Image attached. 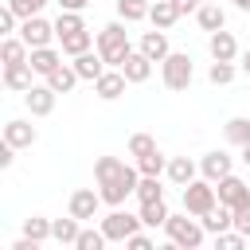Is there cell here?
Wrapping results in <instances>:
<instances>
[{
	"mask_svg": "<svg viewBox=\"0 0 250 250\" xmlns=\"http://www.w3.org/2000/svg\"><path fill=\"white\" fill-rule=\"evenodd\" d=\"M78 82H82V78H78V70H74L70 62H62L59 70H51V74H47V86H51L55 94H70Z\"/></svg>",
	"mask_w": 250,
	"mask_h": 250,
	"instance_id": "7402d4cb",
	"label": "cell"
},
{
	"mask_svg": "<svg viewBox=\"0 0 250 250\" xmlns=\"http://www.w3.org/2000/svg\"><path fill=\"white\" fill-rule=\"evenodd\" d=\"M23 234H27V238H35V242H47V238H51V219H43V215L23 219Z\"/></svg>",
	"mask_w": 250,
	"mask_h": 250,
	"instance_id": "836d02e7",
	"label": "cell"
},
{
	"mask_svg": "<svg viewBox=\"0 0 250 250\" xmlns=\"http://www.w3.org/2000/svg\"><path fill=\"white\" fill-rule=\"evenodd\" d=\"M160 78L168 90H188L191 78H195V66H191V55L188 51H172L164 62H160Z\"/></svg>",
	"mask_w": 250,
	"mask_h": 250,
	"instance_id": "3957f363",
	"label": "cell"
},
{
	"mask_svg": "<svg viewBox=\"0 0 250 250\" xmlns=\"http://www.w3.org/2000/svg\"><path fill=\"white\" fill-rule=\"evenodd\" d=\"M238 66H242V70L250 74V47H246V55H242V62H238Z\"/></svg>",
	"mask_w": 250,
	"mask_h": 250,
	"instance_id": "7dc6e473",
	"label": "cell"
},
{
	"mask_svg": "<svg viewBox=\"0 0 250 250\" xmlns=\"http://www.w3.org/2000/svg\"><path fill=\"white\" fill-rule=\"evenodd\" d=\"M223 133H227V141L230 145H250V117H230L227 125H223Z\"/></svg>",
	"mask_w": 250,
	"mask_h": 250,
	"instance_id": "f546056e",
	"label": "cell"
},
{
	"mask_svg": "<svg viewBox=\"0 0 250 250\" xmlns=\"http://www.w3.org/2000/svg\"><path fill=\"white\" fill-rule=\"evenodd\" d=\"M86 27V20H82V12H59V20H55V31H59V39L62 35H70V31H82Z\"/></svg>",
	"mask_w": 250,
	"mask_h": 250,
	"instance_id": "d6a6232c",
	"label": "cell"
},
{
	"mask_svg": "<svg viewBox=\"0 0 250 250\" xmlns=\"http://www.w3.org/2000/svg\"><path fill=\"white\" fill-rule=\"evenodd\" d=\"M16 23H20V16L4 4V12H0V31H4V35H12V31H16Z\"/></svg>",
	"mask_w": 250,
	"mask_h": 250,
	"instance_id": "60d3db41",
	"label": "cell"
},
{
	"mask_svg": "<svg viewBox=\"0 0 250 250\" xmlns=\"http://www.w3.org/2000/svg\"><path fill=\"white\" fill-rule=\"evenodd\" d=\"M105 242H109V238H105V230H82L74 246H78V250H102Z\"/></svg>",
	"mask_w": 250,
	"mask_h": 250,
	"instance_id": "74e56055",
	"label": "cell"
},
{
	"mask_svg": "<svg viewBox=\"0 0 250 250\" xmlns=\"http://www.w3.org/2000/svg\"><path fill=\"white\" fill-rule=\"evenodd\" d=\"M12 160H16V145H0V168H12Z\"/></svg>",
	"mask_w": 250,
	"mask_h": 250,
	"instance_id": "ee69618b",
	"label": "cell"
},
{
	"mask_svg": "<svg viewBox=\"0 0 250 250\" xmlns=\"http://www.w3.org/2000/svg\"><path fill=\"white\" fill-rule=\"evenodd\" d=\"M125 168H129V164H125L121 156H98V160H94V180H98V184L117 180V176H125Z\"/></svg>",
	"mask_w": 250,
	"mask_h": 250,
	"instance_id": "484cf974",
	"label": "cell"
},
{
	"mask_svg": "<svg viewBox=\"0 0 250 250\" xmlns=\"http://www.w3.org/2000/svg\"><path fill=\"white\" fill-rule=\"evenodd\" d=\"M47 4H51V0H8V8H12L20 20H31V16H39Z\"/></svg>",
	"mask_w": 250,
	"mask_h": 250,
	"instance_id": "d590c367",
	"label": "cell"
},
{
	"mask_svg": "<svg viewBox=\"0 0 250 250\" xmlns=\"http://www.w3.org/2000/svg\"><path fill=\"white\" fill-rule=\"evenodd\" d=\"M74 70H78V78H86V82H98L102 78V70H105V59L98 55V47L94 51H82V55H74V62H70Z\"/></svg>",
	"mask_w": 250,
	"mask_h": 250,
	"instance_id": "9a60e30c",
	"label": "cell"
},
{
	"mask_svg": "<svg viewBox=\"0 0 250 250\" xmlns=\"http://www.w3.org/2000/svg\"><path fill=\"white\" fill-rule=\"evenodd\" d=\"M78 223H82V219H74V215H70V219H51V238H55V242H62V246H74V242H78V234H82V227H78Z\"/></svg>",
	"mask_w": 250,
	"mask_h": 250,
	"instance_id": "cb8c5ba5",
	"label": "cell"
},
{
	"mask_svg": "<svg viewBox=\"0 0 250 250\" xmlns=\"http://www.w3.org/2000/svg\"><path fill=\"white\" fill-rule=\"evenodd\" d=\"M242 242H246L242 230H219V234H215V246H219V250H238Z\"/></svg>",
	"mask_w": 250,
	"mask_h": 250,
	"instance_id": "ab89813d",
	"label": "cell"
},
{
	"mask_svg": "<svg viewBox=\"0 0 250 250\" xmlns=\"http://www.w3.org/2000/svg\"><path fill=\"white\" fill-rule=\"evenodd\" d=\"M137 199H141V203H148V199H164L160 176H141V184H137Z\"/></svg>",
	"mask_w": 250,
	"mask_h": 250,
	"instance_id": "e575fe53",
	"label": "cell"
},
{
	"mask_svg": "<svg viewBox=\"0 0 250 250\" xmlns=\"http://www.w3.org/2000/svg\"><path fill=\"white\" fill-rule=\"evenodd\" d=\"M59 31H55V23H47L43 16H31V20H20V39L27 43V47H51V39H55Z\"/></svg>",
	"mask_w": 250,
	"mask_h": 250,
	"instance_id": "ba28073f",
	"label": "cell"
},
{
	"mask_svg": "<svg viewBox=\"0 0 250 250\" xmlns=\"http://www.w3.org/2000/svg\"><path fill=\"white\" fill-rule=\"evenodd\" d=\"M148 20H152V27L168 31V27L180 20V8H176V0H152V8H148Z\"/></svg>",
	"mask_w": 250,
	"mask_h": 250,
	"instance_id": "44dd1931",
	"label": "cell"
},
{
	"mask_svg": "<svg viewBox=\"0 0 250 250\" xmlns=\"http://www.w3.org/2000/svg\"><path fill=\"white\" fill-rule=\"evenodd\" d=\"M137 184H141V168H125V176L98 184V191H102V203H109V207H121L129 195H137Z\"/></svg>",
	"mask_w": 250,
	"mask_h": 250,
	"instance_id": "277c9868",
	"label": "cell"
},
{
	"mask_svg": "<svg viewBox=\"0 0 250 250\" xmlns=\"http://www.w3.org/2000/svg\"><path fill=\"white\" fill-rule=\"evenodd\" d=\"M195 23L203 27V31H219V27H227V12L211 0V4H199V12H195Z\"/></svg>",
	"mask_w": 250,
	"mask_h": 250,
	"instance_id": "d4e9b609",
	"label": "cell"
},
{
	"mask_svg": "<svg viewBox=\"0 0 250 250\" xmlns=\"http://www.w3.org/2000/svg\"><path fill=\"white\" fill-rule=\"evenodd\" d=\"M137 168H141V176H160V172H168V160L160 156V148H152V152L137 156Z\"/></svg>",
	"mask_w": 250,
	"mask_h": 250,
	"instance_id": "1f68e13d",
	"label": "cell"
},
{
	"mask_svg": "<svg viewBox=\"0 0 250 250\" xmlns=\"http://www.w3.org/2000/svg\"><path fill=\"white\" fill-rule=\"evenodd\" d=\"M219 203V191H215V184L203 176V180H191L188 188H184V211L188 215H207L211 207Z\"/></svg>",
	"mask_w": 250,
	"mask_h": 250,
	"instance_id": "5b68a950",
	"label": "cell"
},
{
	"mask_svg": "<svg viewBox=\"0 0 250 250\" xmlns=\"http://www.w3.org/2000/svg\"><path fill=\"white\" fill-rule=\"evenodd\" d=\"M90 0H59V8H66V12H82Z\"/></svg>",
	"mask_w": 250,
	"mask_h": 250,
	"instance_id": "bcb514c9",
	"label": "cell"
},
{
	"mask_svg": "<svg viewBox=\"0 0 250 250\" xmlns=\"http://www.w3.org/2000/svg\"><path fill=\"white\" fill-rule=\"evenodd\" d=\"M148 0H117V16L125 20V23H141V20H148Z\"/></svg>",
	"mask_w": 250,
	"mask_h": 250,
	"instance_id": "f1b7e54d",
	"label": "cell"
},
{
	"mask_svg": "<svg viewBox=\"0 0 250 250\" xmlns=\"http://www.w3.org/2000/svg\"><path fill=\"white\" fill-rule=\"evenodd\" d=\"M215 191H219V203H227L230 211L250 207V184H246V180H238L234 172H230V176H223V180L215 184Z\"/></svg>",
	"mask_w": 250,
	"mask_h": 250,
	"instance_id": "52a82bcc",
	"label": "cell"
},
{
	"mask_svg": "<svg viewBox=\"0 0 250 250\" xmlns=\"http://www.w3.org/2000/svg\"><path fill=\"white\" fill-rule=\"evenodd\" d=\"M242 160H246V164H250V145H242Z\"/></svg>",
	"mask_w": 250,
	"mask_h": 250,
	"instance_id": "681fc988",
	"label": "cell"
},
{
	"mask_svg": "<svg viewBox=\"0 0 250 250\" xmlns=\"http://www.w3.org/2000/svg\"><path fill=\"white\" fill-rule=\"evenodd\" d=\"M199 223H203L207 234H219V230H230V227H234V211H230L227 203H215L207 215H199Z\"/></svg>",
	"mask_w": 250,
	"mask_h": 250,
	"instance_id": "ffe728a7",
	"label": "cell"
},
{
	"mask_svg": "<svg viewBox=\"0 0 250 250\" xmlns=\"http://www.w3.org/2000/svg\"><path fill=\"white\" fill-rule=\"evenodd\" d=\"M199 4H203V0H176L180 16H188V12H199Z\"/></svg>",
	"mask_w": 250,
	"mask_h": 250,
	"instance_id": "f6af8a7d",
	"label": "cell"
},
{
	"mask_svg": "<svg viewBox=\"0 0 250 250\" xmlns=\"http://www.w3.org/2000/svg\"><path fill=\"white\" fill-rule=\"evenodd\" d=\"M55 90L43 82V86H31L27 94H23V102H27V109H31V117H47V113H55Z\"/></svg>",
	"mask_w": 250,
	"mask_h": 250,
	"instance_id": "8fae6325",
	"label": "cell"
},
{
	"mask_svg": "<svg viewBox=\"0 0 250 250\" xmlns=\"http://www.w3.org/2000/svg\"><path fill=\"white\" fill-rule=\"evenodd\" d=\"M141 223H145V227H164V223H168V203H164V199L141 203Z\"/></svg>",
	"mask_w": 250,
	"mask_h": 250,
	"instance_id": "83f0119b",
	"label": "cell"
},
{
	"mask_svg": "<svg viewBox=\"0 0 250 250\" xmlns=\"http://www.w3.org/2000/svg\"><path fill=\"white\" fill-rule=\"evenodd\" d=\"M145 223H141V215H129V211H121V207H113L105 219H102V230H105V238L109 242H125L129 234H137Z\"/></svg>",
	"mask_w": 250,
	"mask_h": 250,
	"instance_id": "8992f818",
	"label": "cell"
},
{
	"mask_svg": "<svg viewBox=\"0 0 250 250\" xmlns=\"http://www.w3.org/2000/svg\"><path fill=\"white\" fill-rule=\"evenodd\" d=\"M234 70H238L234 62H219V59H215V62H211V70H207V78H211L215 86H227V82L234 78Z\"/></svg>",
	"mask_w": 250,
	"mask_h": 250,
	"instance_id": "8d00e7d4",
	"label": "cell"
},
{
	"mask_svg": "<svg viewBox=\"0 0 250 250\" xmlns=\"http://www.w3.org/2000/svg\"><path fill=\"white\" fill-rule=\"evenodd\" d=\"M156 148V141L148 137V133H133L129 137V156H145V152H152Z\"/></svg>",
	"mask_w": 250,
	"mask_h": 250,
	"instance_id": "f35d334b",
	"label": "cell"
},
{
	"mask_svg": "<svg viewBox=\"0 0 250 250\" xmlns=\"http://www.w3.org/2000/svg\"><path fill=\"white\" fill-rule=\"evenodd\" d=\"M125 246H133V250H148V246H152V238H148L145 230H137V234H129V238H125Z\"/></svg>",
	"mask_w": 250,
	"mask_h": 250,
	"instance_id": "7bdbcfd3",
	"label": "cell"
},
{
	"mask_svg": "<svg viewBox=\"0 0 250 250\" xmlns=\"http://www.w3.org/2000/svg\"><path fill=\"white\" fill-rule=\"evenodd\" d=\"M234 230H242V234L250 238V207H238V211H234Z\"/></svg>",
	"mask_w": 250,
	"mask_h": 250,
	"instance_id": "b9f144b4",
	"label": "cell"
},
{
	"mask_svg": "<svg viewBox=\"0 0 250 250\" xmlns=\"http://www.w3.org/2000/svg\"><path fill=\"white\" fill-rule=\"evenodd\" d=\"M98 207H102V191H94V188H78V191L70 195V207H66V211H70L74 219L86 223V219L98 215Z\"/></svg>",
	"mask_w": 250,
	"mask_h": 250,
	"instance_id": "30bf717a",
	"label": "cell"
},
{
	"mask_svg": "<svg viewBox=\"0 0 250 250\" xmlns=\"http://www.w3.org/2000/svg\"><path fill=\"white\" fill-rule=\"evenodd\" d=\"M125 86H129L125 70H121V66H113V70H102V78L94 82V94H98L102 102H117V98L125 94Z\"/></svg>",
	"mask_w": 250,
	"mask_h": 250,
	"instance_id": "9c48e42d",
	"label": "cell"
},
{
	"mask_svg": "<svg viewBox=\"0 0 250 250\" xmlns=\"http://www.w3.org/2000/svg\"><path fill=\"white\" fill-rule=\"evenodd\" d=\"M203 4H211V0H203Z\"/></svg>",
	"mask_w": 250,
	"mask_h": 250,
	"instance_id": "f907efd6",
	"label": "cell"
},
{
	"mask_svg": "<svg viewBox=\"0 0 250 250\" xmlns=\"http://www.w3.org/2000/svg\"><path fill=\"white\" fill-rule=\"evenodd\" d=\"M31 74H35V70H31V62H8V66H4V86H8V90H16V94H27V90L35 86V82H31Z\"/></svg>",
	"mask_w": 250,
	"mask_h": 250,
	"instance_id": "e0dca14e",
	"label": "cell"
},
{
	"mask_svg": "<svg viewBox=\"0 0 250 250\" xmlns=\"http://www.w3.org/2000/svg\"><path fill=\"white\" fill-rule=\"evenodd\" d=\"M4 141H8V145H16V148H31V145L39 141V133H35V125H27V121L12 117V121L4 125Z\"/></svg>",
	"mask_w": 250,
	"mask_h": 250,
	"instance_id": "ac0fdd59",
	"label": "cell"
},
{
	"mask_svg": "<svg viewBox=\"0 0 250 250\" xmlns=\"http://www.w3.org/2000/svg\"><path fill=\"white\" fill-rule=\"evenodd\" d=\"M164 230H168L172 246H184V250L203 246V234H207V230H203V223H199V215H195V219H188V211H184V215H168Z\"/></svg>",
	"mask_w": 250,
	"mask_h": 250,
	"instance_id": "7a4b0ae2",
	"label": "cell"
},
{
	"mask_svg": "<svg viewBox=\"0 0 250 250\" xmlns=\"http://www.w3.org/2000/svg\"><path fill=\"white\" fill-rule=\"evenodd\" d=\"M94 47V35L82 27V31H70V35H62V55H82V51H90Z\"/></svg>",
	"mask_w": 250,
	"mask_h": 250,
	"instance_id": "4dcf8cb0",
	"label": "cell"
},
{
	"mask_svg": "<svg viewBox=\"0 0 250 250\" xmlns=\"http://www.w3.org/2000/svg\"><path fill=\"white\" fill-rule=\"evenodd\" d=\"M234 8H242V12H250V0H234Z\"/></svg>",
	"mask_w": 250,
	"mask_h": 250,
	"instance_id": "c3c4849f",
	"label": "cell"
},
{
	"mask_svg": "<svg viewBox=\"0 0 250 250\" xmlns=\"http://www.w3.org/2000/svg\"><path fill=\"white\" fill-rule=\"evenodd\" d=\"M141 51H145L152 62H164V59L172 55V47H168V31H160V27L145 31V35H141Z\"/></svg>",
	"mask_w": 250,
	"mask_h": 250,
	"instance_id": "4fadbf2b",
	"label": "cell"
},
{
	"mask_svg": "<svg viewBox=\"0 0 250 250\" xmlns=\"http://www.w3.org/2000/svg\"><path fill=\"white\" fill-rule=\"evenodd\" d=\"M168 180H172L176 188H188V184L195 180V160H191V156H172V160H168Z\"/></svg>",
	"mask_w": 250,
	"mask_h": 250,
	"instance_id": "603a6c76",
	"label": "cell"
},
{
	"mask_svg": "<svg viewBox=\"0 0 250 250\" xmlns=\"http://www.w3.org/2000/svg\"><path fill=\"white\" fill-rule=\"evenodd\" d=\"M207 51H211V59H219V62H234V55H238V43H234V35H230L227 27H219V31H211V39H207Z\"/></svg>",
	"mask_w": 250,
	"mask_h": 250,
	"instance_id": "7c38bea8",
	"label": "cell"
},
{
	"mask_svg": "<svg viewBox=\"0 0 250 250\" xmlns=\"http://www.w3.org/2000/svg\"><path fill=\"white\" fill-rule=\"evenodd\" d=\"M121 70H125V78H129V82H148V74H152V59L137 47V51H129V55H125Z\"/></svg>",
	"mask_w": 250,
	"mask_h": 250,
	"instance_id": "2e32d148",
	"label": "cell"
},
{
	"mask_svg": "<svg viewBox=\"0 0 250 250\" xmlns=\"http://www.w3.org/2000/svg\"><path fill=\"white\" fill-rule=\"evenodd\" d=\"M94 47H98V55L105 59V66H121V62H125V55L133 51V47H129V35H125V23H121V20L105 23V27L98 31Z\"/></svg>",
	"mask_w": 250,
	"mask_h": 250,
	"instance_id": "6da1fadb",
	"label": "cell"
},
{
	"mask_svg": "<svg viewBox=\"0 0 250 250\" xmlns=\"http://www.w3.org/2000/svg\"><path fill=\"white\" fill-rule=\"evenodd\" d=\"M27 55H31V47H27L20 35H4V43H0V59H4V66H8V62H27Z\"/></svg>",
	"mask_w": 250,
	"mask_h": 250,
	"instance_id": "4316f807",
	"label": "cell"
},
{
	"mask_svg": "<svg viewBox=\"0 0 250 250\" xmlns=\"http://www.w3.org/2000/svg\"><path fill=\"white\" fill-rule=\"evenodd\" d=\"M199 172H203L211 184H219L223 176H230V156H227L223 148H215V152H207V156L199 160Z\"/></svg>",
	"mask_w": 250,
	"mask_h": 250,
	"instance_id": "d6986e66",
	"label": "cell"
},
{
	"mask_svg": "<svg viewBox=\"0 0 250 250\" xmlns=\"http://www.w3.org/2000/svg\"><path fill=\"white\" fill-rule=\"evenodd\" d=\"M27 62H31V70L35 74H51V70H59L62 66V51H55V47H31V55H27Z\"/></svg>",
	"mask_w": 250,
	"mask_h": 250,
	"instance_id": "5bb4252c",
	"label": "cell"
}]
</instances>
